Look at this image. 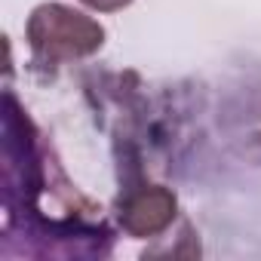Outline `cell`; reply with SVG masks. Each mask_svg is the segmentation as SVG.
<instances>
[{"instance_id": "1", "label": "cell", "mask_w": 261, "mask_h": 261, "mask_svg": "<svg viewBox=\"0 0 261 261\" xmlns=\"http://www.w3.org/2000/svg\"><path fill=\"white\" fill-rule=\"evenodd\" d=\"M25 40L40 68H59L95 56L105 46V28L68 4H40L28 16Z\"/></svg>"}, {"instance_id": "3", "label": "cell", "mask_w": 261, "mask_h": 261, "mask_svg": "<svg viewBox=\"0 0 261 261\" xmlns=\"http://www.w3.org/2000/svg\"><path fill=\"white\" fill-rule=\"evenodd\" d=\"M80 4H86L89 10H98V13H117V10L129 7L133 0H80Z\"/></svg>"}, {"instance_id": "2", "label": "cell", "mask_w": 261, "mask_h": 261, "mask_svg": "<svg viewBox=\"0 0 261 261\" xmlns=\"http://www.w3.org/2000/svg\"><path fill=\"white\" fill-rule=\"evenodd\" d=\"M175 215H178V200L163 185L129 188L117 200V221L136 240H148V237L163 233L175 221Z\"/></svg>"}]
</instances>
